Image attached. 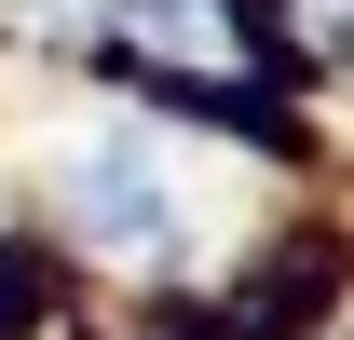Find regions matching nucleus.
Here are the masks:
<instances>
[{
    "mask_svg": "<svg viewBox=\"0 0 354 340\" xmlns=\"http://www.w3.org/2000/svg\"><path fill=\"white\" fill-rule=\"evenodd\" d=\"M55 218L82 232L95 258H123V272H164V258L205 245V218H191V150L150 123H82L55 150Z\"/></svg>",
    "mask_w": 354,
    "mask_h": 340,
    "instance_id": "1",
    "label": "nucleus"
},
{
    "mask_svg": "<svg viewBox=\"0 0 354 340\" xmlns=\"http://www.w3.org/2000/svg\"><path fill=\"white\" fill-rule=\"evenodd\" d=\"M123 28H136L150 55H177V68H218V55H232L218 0H123Z\"/></svg>",
    "mask_w": 354,
    "mask_h": 340,
    "instance_id": "2",
    "label": "nucleus"
},
{
    "mask_svg": "<svg viewBox=\"0 0 354 340\" xmlns=\"http://www.w3.org/2000/svg\"><path fill=\"white\" fill-rule=\"evenodd\" d=\"M0 28H41V41H82L95 0H0Z\"/></svg>",
    "mask_w": 354,
    "mask_h": 340,
    "instance_id": "3",
    "label": "nucleus"
}]
</instances>
